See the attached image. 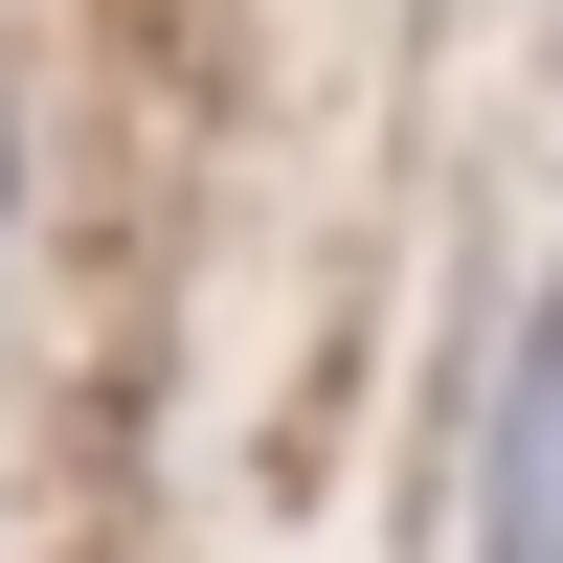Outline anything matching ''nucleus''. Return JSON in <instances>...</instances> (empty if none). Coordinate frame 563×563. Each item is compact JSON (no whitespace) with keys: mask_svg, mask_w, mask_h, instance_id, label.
Listing matches in <instances>:
<instances>
[{"mask_svg":"<svg viewBox=\"0 0 563 563\" xmlns=\"http://www.w3.org/2000/svg\"><path fill=\"white\" fill-rule=\"evenodd\" d=\"M474 563H541V339L496 361V406H474Z\"/></svg>","mask_w":563,"mask_h":563,"instance_id":"obj_1","label":"nucleus"}]
</instances>
